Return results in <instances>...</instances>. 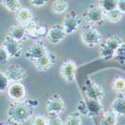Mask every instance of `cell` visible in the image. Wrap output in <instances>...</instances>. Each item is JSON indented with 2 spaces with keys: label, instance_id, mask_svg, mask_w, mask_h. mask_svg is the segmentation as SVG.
<instances>
[{
  "label": "cell",
  "instance_id": "1",
  "mask_svg": "<svg viewBox=\"0 0 125 125\" xmlns=\"http://www.w3.org/2000/svg\"><path fill=\"white\" fill-rule=\"evenodd\" d=\"M39 101L36 99H27L22 102H12L7 109L8 119L20 124L26 123L35 115Z\"/></svg>",
  "mask_w": 125,
  "mask_h": 125
},
{
  "label": "cell",
  "instance_id": "2",
  "mask_svg": "<svg viewBox=\"0 0 125 125\" xmlns=\"http://www.w3.org/2000/svg\"><path fill=\"white\" fill-rule=\"evenodd\" d=\"M77 111L81 115L88 118H93L100 115L104 111V106L100 100L92 99H82L77 104Z\"/></svg>",
  "mask_w": 125,
  "mask_h": 125
},
{
  "label": "cell",
  "instance_id": "3",
  "mask_svg": "<svg viewBox=\"0 0 125 125\" xmlns=\"http://www.w3.org/2000/svg\"><path fill=\"white\" fill-rule=\"evenodd\" d=\"M122 43V39L118 36L114 35L108 37L100 45V54L101 58L105 61H109L115 58Z\"/></svg>",
  "mask_w": 125,
  "mask_h": 125
},
{
  "label": "cell",
  "instance_id": "4",
  "mask_svg": "<svg viewBox=\"0 0 125 125\" xmlns=\"http://www.w3.org/2000/svg\"><path fill=\"white\" fill-rule=\"evenodd\" d=\"M80 36L83 43L90 48L97 46L103 40V36L100 31L91 24L85 25L82 28Z\"/></svg>",
  "mask_w": 125,
  "mask_h": 125
},
{
  "label": "cell",
  "instance_id": "5",
  "mask_svg": "<svg viewBox=\"0 0 125 125\" xmlns=\"http://www.w3.org/2000/svg\"><path fill=\"white\" fill-rule=\"evenodd\" d=\"M83 18L91 25H102L104 23V11L100 6L90 5L83 13Z\"/></svg>",
  "mask_w": 125,
  "mask_h": 125
},
{
  "label": "cell",
  "instance_id": "6",
  "mask_svg": "<svg viewBox=\"0 0 125 125\" xmlns=\"http://www.w3.org/2000/svg\"><path fill=\"white\" fill-rule=\"evenodd\" d=\"M49 52L50 51L45 43L41 40H38L29 45L25 53V57L32 63Z\"/></svg>",
  "mask_w": 125,
  "mask_h": 125
},
{
  "label": "cell",
  "instance_id": "7",
  "mask_svg": "<svg viewBox=\"0 0 125 125\" xmlns=\"http://www.w3.org/2000/svg\"><path fill=\"white\" fill-rule=\"evenodd\" d=\"M6 92L8 97L12 102H22L27 99V90L22 82L10 84Z\"/></svg>",
  "mask_w": 125,
  "mask_h": 125
},
{
  "label": "cell",
  "instance_id": "8",
  "mask_svg": "<svg viewBox=\"0 0 125 125\" xmlns=\"http://www.w3.org/2000/svg\"><path fill=\"white\" fill-rule=\"evenodd\" d=\"M77 71L76 63L71 59L64 60L60 66V75L64 81L68 83H73L76 80Z\"/></svg>",
  "mask_w": 125,
  "mask_h": 125
},
{
  "label": "cell",
  "instance_id": "9",
  "mask_svg": "<svg viewBox=\"0 0 125 125\" xmlns=\"http://www.w3.org/2000/svg\"><path fill=\"white\" fill-rule=\"evenodd\" d=\"M84 91L88 99L101 100L105 96L104 87L91 79H87L84 85Z\"/></svg>",
  "mask_w": 125,
  "mask_h": 125
},
{
  "label": "cell",
  "instance_id": "10",
  "mask_svg": "<svg viewBox=\"0 0 125 125\" xmlns=\"http://www.w3.org/2000/svg\"><path fill=\"white\" fill-rule=\"evenodd\" d=\"M82 24V18L76 11H71L65 15L62 26L64 28L67 35H71L79 29Z\"/></svg>",
  "mask_w": 125,
  "mask_h": 125
},
{
  "label": "cell",
  "instance_id": "11",
  "mask_svg": "<svg viewBox=\"0 0 125 125\" xmlns=\"http://www.w3.org/2000/svg\"><path fill=\"white\" fill-rule=\"evenodd\" d=\"M2 46L7 51L9 56L12 58H20L23 51L22 42L7 36L2 42Z\"/></svg>",
  "mask_w": 125,
  "mask_h": 125
},
{
  "label": "cell",
  "instance_id": "12",
  "mask_svg": "<svg viewBox=\"0 0 125 125\" xmlns=\"http://www.w3.org/2000/svg\"><path fill=\"white\" fill-rule=\"evenodd\" d=\"M57 61V57L52 51L32 62L33 65L40 72H47Z\"/></svg>",
  "mask_w": 125,
  "mask_h": 125
},
{
  "label": "cell",
  "instance_id": "13",
  "mask_svg": "<svg viewBox=\"0 0 125 125\" xmlns=\"http://www.w3.org/2000/svg\"><path fill=\"white\" fill-rule=\"evenodd\" d=\"M47 110L50 114H61L65 109V103L59 94L52 95L47 101Z\"/></svg>",
  "mask_w": 125,
  "mask_h": 125
},
{
  "label": "cell",
  "instance_id": "14",
  "mask_svg": "<svg viewBox=\"0 0 125 125\" xmlns=\"http://www.w3.org/2000/svg\"><path fill=\"white\" fill-rule=\"evenodd\" d=\"M66 36L67 33L63 26L60 24H55L49 29L47 38L50 43L52 44H57L64 41Z\"/></svg>",
  "mask_w": 125,
  "mask_h": 125
},
{
  "label": "cell",
  "instance_id": "15",
  "mask_svg": "<svg viewBox=\"0 0 125 125\" xmlns=\"http://www.w3.org/2000/svg\"><path fill=\"white\" fill-rule=\"evenodd\" d=\"M5 73L11 82H21L27 77V73L25 69L18 65L8 66Z\"/></svg>",
  "mask_w": 125,
  "mask_h": 125
},
{
  "label": "cell",
  "instance_id": "16",
  "mask_svg": "<svg viewBox=\"0 0 125 125\" xmlns=\"http://www.w3.org/2000/svg\"><path fill=\"white\" fill-rule=\"evenodd\" d=\"M8 36L22 42L28 39V34L23 25L16 24L9 28L8 31Z\"/></svg>",
  "mask_w": 125,
  "mask_h": 125
},
{
  "label": "cell",
  "instance_id": "17",
  "mask_svg": "<svg viewBox=\"0 0 125 125\" xmlns=\"http://www.w3.org/2000/svg\"><path fill=\"white\" fill-rule=\"evenodd\" d=\"M33 17H34V13L32 10L27 7H21L15 12L16 20L19 22V24L22 25Z\"/></svg>",
  "mask_w": 125,
  "mask_h": 125
},
{
  "label": "cell",
  "instance_id": "18",
  "mask_svg": "<svg viewBox=\"0 0 125 125\" xmlns=\"http://www.w3.org/2000/svg\"><path fill=\"white\" fill-rule=\"evenodd\" d=\"M112 110L117 115H125V98L122 95H118L112 102Z\"/></svg>",
  "mask_w": 125,
  "mask_h": 125
},
{
  "label": "cell",
  "instance_id": "19",
  "mask_svg": "<svg viewBox=\"0 0 125 125\" xmlns=\"http://www.w3.org/2000/svg\"><path fill=\"white\" fill-rule=\"evenodd\" d=\"M118 115L112 110H109L103 113L100 120V125H116Z\"/></svg>",
  "mask_w": 125,
  "mask_h": 125
},
{
  "label": "cell",
  "instance_id": "20",
  "mask_svg": "<svg viewBox=\"0 0 125 125\" xmlns=\"http://www.w3.org/2000/svg\"><path fill=\"white\" fill-rule=\"evenodd\" d=\"M111 87L113 91L118 95H123L125 93V78L116 76L112 80Z\"/></svg>",
  "mask_w": 125,
  "mask_h": 125
},
{
  "label": "cell",
  "instance_id": "21",
  "mask_svg": "<svg viewBox=\"0 0 125 125\" xmlns=\"http://www.w3.org/2000/svg\"><path fill=\"white\" fill-rule=\"evenodd\" d=\"M68 7H69V2L67 0H53L51 4L52 12L57 14L64 13Z\"/></svg>",
  "mask_w": 125,
  "mask_h": 125
},
{
  "label": "cell",
  "instance_id": "22",
  "mask_svg": "<svg viewBox=\"0 0 125 125\" xmlns=\"http://www.w3.org/2000/svg\"><path fill=\"white\" fill-rule=\"evenodd\" d=\"M48 32H49V28L47 26L40 25L36 29L28 33V38L38 41V39L44 37L45 36H47Z\"/></svg>",
  "mask_w": 125,
  "mask_h": 125
},
{
  "label": "cell",
  "instance_id": "23",
  "mask_svg": "<svg viewBox=\"0 0 125 125\" xmlns=\"http://www.w3.org/2000/svg\"><path fill=\"white\" fill-rule=\"evenodd\" d=\"M81 124L82 117L81 114L78 111L70 113L64 121V125H81Z\"/></svg>",
  "mask_w": 125,
  "mask_h": 125
},
{
  "label": "cell",
  "instance_id": "24",
  "mask_svg": "<svg viewBox=\"0 0 125 125\" xmlns=\"http://www.w3.org/2000/svg\"><path fill=\"white\" fill-rule=\"evenodd\" d=\"M1 2L5 8L10 12L15 13L19 8L22 7L20 0H1Z\"/></svg>",
  "mask_w": 125,
  "mask_h": 125
},
{
  "label": "cell",
  "instance_id": "25",
  "mask_svg": "<svg viewBox=\"0 0 125 125\" xmlns=\"http://www.w3.org/2000/svg\"><path fill=\"white\" fill-rule=\"evenodd\" d=\"M106 17L107 20L111 23H118L122 18V13L118 8H115L114 10L106 12Z\"/></svg>",
  "mask_w": 125,
  "mask_h": 125
},
{
  "label": "cell",
  "instance_id": "26",
  "mask_svg": "<svg viewBox=\"0 0 125 125\" xmlns=\"http://www.w3.org/2000/svg\"><path fill=\"white\" fill-rule=\"evenodd\" d=\"M31 125H47V118L44 114H35L30 119Z\"/></svg>",
  "mask_w": 125,
  "mask_h": 125
},
{
  "label": "cell",
  "instance_id": "27",
  "mask_svg": "<svg viewBox=\"0 0 125 125\" xmlns=\"http://www.w3.org/2000/svg\"><path fill=\"white\" fill-rule=\"evenodd\" d=\"M100 5L104 11L108 12L117 8L118 0H100Z\"/></svg>",
  "mask_w": 125,
  "mask_h": 125
},
{
  "label": "cell",
  "instance_id": "28",
  "mask_svg": "<svg viewBox=\"0 0 125 125\" xmlns=\"http://www.w3.org/2000/svg\"><path fill=\"white\" fill-rule=\"evenodd\" d=\"M40 23L38 18L36 17H33L32 19L29 20V21H27L26 24H23V27L26 29V31L27 32V34L32 32L33 30L36 29L39 26H40Z\"/></svg>",
  "mask_w": 125,
  "mask_h": 125
},
{
  "label": "cell",
  "instance_id": "29",
  "mask_svg": "<svg viewBox=\"0 0 125 125\" xmlns=\"http://www.w3.org/2000/svg\"><path fill=\"white\" fill-rule=\"evenodd\" d=\"M47 125H63V121L58 114H50L47 118Z\"/></svg>",
  "mask_w": 125,
  "mask_h": 125
},
{
  "label": "cell",
  "instance_id": "30",
  "mask_svg": "<svg viewBox=\"0 0 125 125\" xmlns=\"http://www.w3.org/2000/svg\"><path fill=\"white\" fill-rule=\"evenodd\" d=\"M115 58L119 63L125 64V42H123L118 48L115 55Z\"/></svg>",
  "mask_w": 125,
  "mask_h": 125
},
{
  "label": "cell",
  "instance_id": "31",
  "mask_svg": "<svg viewBox=\"0 0 125 125\" xmlns=\"http://www.w3.org/2000/svg\"><path fill=\"white\" fill-rule=\"evenodd\" d=\"M9 78L5 72L0 73V91L4 92L7 90L9 86Z\"/></svg>",
  "mask_w": 125,
  "mask_h": 125
},
{
  "label": "cell",
  "instance_id": "32",
  "mask_svg": "<svg viewBox=\"0 0 125 125\" xmlns=\"http://www.w3.org/2000/svg\"><path fill=\"white\" fill-rule=\"evenodd\" d=\"M10 57V56L7 51L2 46L0 47V63H1V65H5L9 60Z\"/></svg>",
  "mask_w": 125,
  "mask_h": 125
},
{
  "label": "cell",
  "instance_id": "33",
  "mask_svg": "<svg viewBox=\"0 0 125 125\" xmlns=\"http://www.w3.org/2000/svg\"><path fill=\"white\" fill-rule=\"evenodd\" d=\"M49 0H29L31 5L35 7H43L48 3Z\"/></svg>",
  "mask_w": 125,
  "mask_h": 125
},
{
  "label": "cell",
  "instance_id": "34",
  "mask_svg": "<svg viewBox=\"0 0 125 125\" xmlns=\"http://www.w3.org/2000/svg\"><path fill=\"white\" fill-rule=\"evenodd\" d=\"M117 8L121 13H125V0H118Z\"/></svg>",
  "mask_w": 125,
  "mask_h": 125
},
{
  "label": "cell",
  "instance_id": "35",
  "mask_svg": "<svg viewBox=\"0 0 125 125\" xmlns=\"http://www.w3.org/2000/svg\"><path fill=\"white\" fill-rule=\"evenodd\" d=\"M0 125H21V124H20L18 123H16L14 121H10V120L8 119V121L2 122L1 124H0Z\"/></svg>",
  "mask_w": 125,
  "mask_h": 125
}]
</instances>
